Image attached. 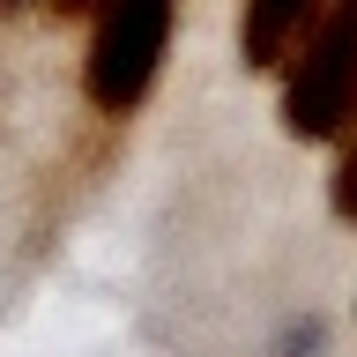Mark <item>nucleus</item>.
<instances>
[{
	"label": "nucleus",
	"instance_id": "4",
	"mask_svg": "<svg viewBox=\"0 0 357 357\" xmlns=\"http://www.w3.org/2000/svg\"><path fill=\"white\" fill-rule=\"evenodd\" d=\"M335 149H342V156H335V178H328V201H335V216H342V223H357V127L342 134V142H335Z\"/></svg>",
	"mask_w": 357,
	"mask_h": 357
},
{
	"label": "nucleus",
	"instance_id": "1",
	"mask_svg": "<svg viewBox=\"0 0 357 357\" xmlns=\"http://www.w3.org/2000/svg\"><path fill=\"white\" fill-rule=\"evenodd\" d=\"M178 30V0H97L89 8V45H82V97L105 119L149 105L164 52Z\"/></svg>",
	"mask_w": 357,
	"mask_h": 357
},
{
	"label": "nucleus",
	"instance_id": "3",
	"mask_svg": "<svg viewBox=\"0 0 357 357\" xmlns=\"http://www.w3.org/2000/svg\"><path fill=\"white\" fill-rule=\"evenodd\" d=\"M320 8H328V0H245L238 8V60L253 67V75H275V67L298 52V38L312 30Z\"/></svg>",
	"mask_w": 357,
	"mask_h": 357
},
{
	"label": "nucleus",
	"instance_id": "6",
	"mask_svg": "<svg viewBox=\"0 0 357 357\" xmlns=\"http://www.w3.org/2000/svg\"><path fill=\"white\" fill-rule=\"evenodd\" d=\"M45 8H52V15H89L97 0H45Z\"/></svg>",
	"mask_w": 357,
	"mask_h": 357
},
{
	"label": "nucleus",
	"instance_id": "7",
	"mask_svg": "<svg viewBox=\"0 0 357 357\" xmlns=\"http://www.w3.org/2000/svg\"><path fill=\"white\" fill-rule=\"evenodd\" d=\"M22 8H38V0H0V15H22Z\"/></svg>",
	"mask_w": 357,
	"mask_h": 357
},
{
	"label": "nucleus",
	"instance_id": "5",
	"mask_svg": "<svg viewBox=\"0 0 357 357\" xmlns=\"http://www.w3.org/2000/svg\"><path fill=\"white\" fill-rule=\"evenodd\" d=\"M275 350H283V357H312V350H320V320L305 312V328H290L283 342H275Z\"/></svg>",
	"mask_w": 357,
	"mask_h": 357
},
{
	"label": "nucleus",
	"instance_id": "2",
	"mask_svg": "<svg viewBox=\"0 0 357 357\" xmlns=\"http://www.w3.org/2000/svg\"><path fill=\"white\" fill-rule=\"evenodd\" d=\"M283 134L290 142H342L357 127V0H328L283 67Z\"/></svg>",
	"mask_w": 357,
	"mask_h": 357
}]
</instances>
